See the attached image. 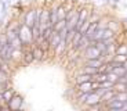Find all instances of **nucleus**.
Returning <instances> with one entry per match:
<instances>
[{
	"label": "nucleus",
	"mask_w": 127,
	"mask_h": 111,
	"mask_svg": "<svg viewBox=\"0 0 127 111\" xmlns=\"http://www.w3.org/2000/svg\"><path fill=\"white\" fill-rule=\"evenodd\" d=\"M18 38L22 43V47H31L33 44V36H32V31L28 25H25L24 22L19 19V26H18Z\"/></svg>",
	"instance_id": "1"
},
{
	"label": "nucleus",
	"mask_w": 127,
	"mask_h": 111,
	"mask_svg": "<svg viewBox=\"0 0 127 111\" xmlns=\"http://www.w3.org/2000/svg\"><path fill=\"white\" fill-rule=\"evenodd\" d=\"M82 54H83V58H84V60H89V58H99L101 57V51H99L98 49H97V46L94 44V40L90 42V44L82 51Z\"/></svg>",
	"instance_id": "2"
},
{
	"label": "nucleus",
	"mask_w": 127,
	"mask_h": 111,
	"mask_svg": "<svg viewBox=\"0 0 127 111\" xmlns=\"http://www.w3.org/2000/svg\"><path fill=\"white\" fill-rule=\"evenodd\" d=\"M6 104L8 107V110H21V108H24V99H22V96L14 93V96L10 99Z\"/></svg>",
	"instance_id": "3"
},
{
	"label": "nucleus",
	"mask_w": 127,
	"mask_h": 111,
	"mask_svg": "<svg viewBox=\"0 0 127 111\" xmlns=\"http://www.w3.org/2000/svg\"><path fill=\"white\" fill-rule=\"evenodd\" d=\"M21 22H24V24L28 25L29 28H31L32 25H35V7H31V8L26 10L22 15Z\"/></svg>",
	"instance_id": "4"
},
{
	"label": "nucleus",
	"mask_w": 127,
	"mask_h": 111,
	"mask_svg": "<svg viewBox=\"0 0 127 111\" xmlns=\"http://www.w3.org/2000/svg\"><path fill=\"white\" fill-rule=\"evenodd\" d=\"M68 50H69V47H68L66 40H65V39H61L60 43L55 46V49L53 51H54V54L57 57H61V56H65V54L68 53Z\"/></svg>",
	"instance_id": "5"
},
{
	"label": "nucleus",
	"mask_w": 127,
	"mask_h": 111,
	"mask_svg": "<svg viewBox=\"0 0 127 111\" xmlns=\"http://www.w3.org/2000/svg\"><path fill=\"white\" fill-rule=\"evenodd\" d=\"M97 103H101V100H99V95L98 93H95L94 90L89 92L86 102H84V106H86V107H90V106H94V104H97Z\"/></svg>",
	"instance_id": "6"
},
{
	"label": "nucleus",
	"mask_w": 127,
	"mask_h": 111,
	"mask_svg": "<svg viewBox=\"0 0 127 111\" xmlns=\"http://www.w3.org/2000/svg\"><path fill=\"white\" fill-rule=\"evenodd\" d=\"M31 51H32V54H33L35 61H41L43 58H44V56L47 54L40 46H37V44H33V47L31 49Z\"/></svg>",
	"instance_id": "7"
},
{
	"label": "nucleus",
	"mask_w": 127,
	"mask_h": 111,
	"mask_svg": "<svg viewBox=\"0 0 127 111\" xmlns=\"http://www.w3.org/2000/svg\"><path fill=\"white\" fill-rule=\"evenodd\" d=\"M115 93H116V92H115L113 89H108V90H105V92L101 95V97H99V100H101V103L105 106L106 103L112 102V100L115 99Z\"/></svg>",
	"instance_id": "8"
},
{
	"label": "nucleus",
	"mask_w": 127,
	"mask_h": 111,
	"mask_svg": "<svg viewBox=\"0 0 127 111\" xmlns=\"http://www.w3.org/2000/svg\"><path fill=\"white\" fill-rule=\"evenodd\" d=\"M77 86V92L86 93V92H91L93 90V81H87V82H82L79 83Z\"/></svg>",
	"instance_id": "9"
},
{
	"label": "nucleus",
	"mask_w": 127,
	"mask_h": 111,
	"mask_svg": "<svg viewBox=\"0 0 127 111\" xmlns=\"http://www.w3.org/2000/svg\"><path fill=\"white\" fill-rule=\"evenodd\" d=\"M24 57V49H13L10 61H21Z\"/></svg>",
	"instance_id": "10"
},
{
	"label": "nucleus",
	"mask_w": 127,
	"mask_h": 111,
	"mask_svg": "<svg viewBox=\"0 0 127 111\" xmlns=\"http://www.w3.org/2000/svg\"><path fill=\"white\" fill-rule=\"evenodd\" d=\"M87 81H93V75L80 72L79 75L75 76V85H79V83H82V82H87Z\"/></svg>",
	"instance_id": "11"
},
{
	"label": "nucleus",
	"mask_w": 127,
	"mask_h": 111,
	"mask_svg": "<svg viewBox=\"0 0 127 111\" xmlns=\"http://www.w3.org/2000/svg\"><path fill=\"white\" fill-rule=\"evenodd\" d=\"M0 83L4 86V89L8 88L10 85V74L6 72L4 70H1V68H0Z\"/></svg>",
	"instance_id": "12"
},
{
	"label": "nucleus",
	"mask_w": 127,
	"mask_h": 111,
	"mask_svg": "<svg viewBox=\"0 0 127 111\" xmlns=\"http://www.w3.org/2000/svg\"><path fill=\"white\" fill-rule=\"evenodd\" d=\"M104 63V61L101 60V58H89V60H84V65H90V67H93V68H97L98 70L99 68V65Z\"/></svg>",
	"instance_id": "13"
},
{
	"label": "nucleus",
	"mask_w": 127,
	"mask_h": 111,
	"mask_svg": "<svg viewBox=\"0 0 127 111\" xmlns=\"http://www.w3.org/2000/svg\"><path fill=\"white\" fill-rule=\"evenodd\" d=\"M66 11H68V8H66V6H65V4H62V3L58 4V6H57V10H55L58 19L65 18V15H66Z\"/></svg>",
	"instance_id": "14"
},
{
	"label": "nucleus",
	"mask_w": 127,
	"mask_h": 111,
	"mask_svg": "<svg viewBox=\"0 0 127 111\" xmlns=\"http://www.w3.org/2000/svg\"><path fill=\"white\" fill-rule=\"evenodd\" d=\"M115 36H116V32L112 31L109 26H105V28H104V32H102V39H101V40H106V39L115 38Z\"/></svg>",
	"instance_id": "15"
},
{
	"label": "nucleus",
	"mask_w": 127,
	"mask_h": 111,
	"mask_svg": "<svg viewBox=\"0 0 127 111\" xmlns=\"http://www.w3.org/2000/svg\"><path fill=\"white\" fill-rule=\"evenodd\" d=\"M98 28V22L97 21H90V25H89V28H87V31H86V33L83 36H87V38H90V36L93 35L95 32V29Z\"/></svg>",
	"instance_id": "16"
},
{
	"label": "nucleus",
	"mask_w": 127,
	"mask_h": 111,
	"mask_svg": "<svg viewBox=\"0 0 127 111\" xmlns=\"http://www.w3.org/2000/svg\"><path fill=\"white\" fill-rule=\"evenodd\" d=\"M106 26H109V28L112 29V31H115L116 33L119 32V29H120V22L118 21V19H113V18H109V21H108V25Z\"/></svg>",
	"instance_id": "17"
},
{
	"label": "nucleus",
	"mask_w": 127,
	"mask_h": 111,
	"mask_svg": "<svg viewBox=\"0 0 127 111\" xmlns=\"http://www.w3.org/2000/svg\"><path fill=\"white\" fill-rule=\"evenodd\" d=\"M14 93H15V90H14V89H11V88H6V89H4L3 92H1V95H3V99H4V103L8 102L10 99L14 96Z\"/></svg>",
	"instance_id": "18"
},
{
	"label": "nucleus",
	"mask_w": 127,
	"mask_h": 111,
	"mask_svg": "<svg viewBox=\"0 0 127 111\" xmlns=\"http://www.w3.org/2000/svg\"><path fill=\"white\" fill-rule=\"evenodd\" d=\"M22 61H24L25 64H32L33 61H35V58H33V54H32V51H31V50H28V51L24 50V57H22Z\"/></svg>",
	"instance_id": "19"
},
{
	"label": "nucleus",
	"mask_w": 127,
	"mask_h": 111,
	"mask_svg": "<svg viewBox=\"0 0 127 111\" xmlns=\"http://www.w3.org/2000/svg\"><path fill=\"white\" fill-rule=\"evenodd\" d=\"M65 26H66V19L62 18V19H58L54 25H53V29H54L55 32H58V31H61L62 28H65Z\"/></svg>",
	"instance_id": "20"
},
{
	"label": "nucleus",
	"mask_w": 127,
	"mask_h": 111,
	"mask_svg": "<svg viewBox=\"0 0 127 111\" xmlns=\"http://www.w3.org/2000/svg\"><path fill=\"white\" fill-rule=\"evenodd\" d=\"M112 71H113V72L116 74L118 76H124V75H126V72H127V70H126V68L123 67V64H120V65H116V67H113V70H112Z\"/></svg>",
	"instance_id": "21"
},
{
	"label": "nucleus",
	"mask_w": 127,
	"mask_h": 111,
	"mask_svg": "<svg viewBox=\"0 0 127 111\" xmlns=\"http://www.w3.org/2000/svg\"><path fill=\"white\" fill-rule=\"evenodd\" d=\"M80 72L89 74V75H94V74L98 72V70H97V68H93V67H90V65H84V64H83V67H82V70H80Z\"/></svg>",
	"instance_id": "22"
},
{
	"label": "nucleus",
	"mask_w": 127,
	"mask_h": 111,
	"mask_svg": "<svg viewBox=\"0 0 127 111\" xmlns=\"http://www.w3.org/2000/svg\"><path fill=\"white\" fill-rule=\"evenodd\" d=\"M53 31H54V29H53V26L48 24V25L46 26L44 29H43V32H41V36H43V39H48V38H50L51 33H53Z\"/></svg>",
	"instance_id": "23"
},
{
	"label": "nucleus",
	"mask_w": 127,
	"mask_h": 111,
	"mask_svg": "<svg viewBox=\"0 0 127 111\" xmlns=\"http://www.w3.org/2000/svg\"><path fill=\"white\" fill-rule=\"evenodd\" d=\"M127 53V44H118L116 49H115V53L113 54H126Z\"/></svg>",
	"instance_id": "24"
},
{
	"label": "nucleus",
	"mask_w": 127,
	"mask_h": 111,
	"mask_svg": "<svg viewBox=\"0 0 127 111\" xmlns=\"http://www.w3.org/2000/svg\"><path fill=\"white\" fill-rule=\"evenodd\" d=\"M115 99L120 100V102H127V92H116L115 93Z\"/></svg>",
	"instance_id": "25"
},
{
	"label": "nucleus",
	"mask_w": 127,
	"mask_h": 111,
	"mask_svg": "<svg viewBox=\"0 0 127 111\" xmlns=\"http://www.w3.org/2000/svg\"><path fill=\"white\" fill-rule=\"evenodd\" d=\"M89 25H90V19H86V21H83V22H82V25H80V28H79V32L82 33V35H84V33H86V31H87V28H89Z\"/></svg>",
	"instance_id": "26"
},
{
	"label": "nucleus",
	"mask_w": 127,
	"mask_h": 111,
	"mask_svg": "<svg viewBox=\"0 0 127 111\" xmlns=\"http://www.w3.org/2000/svg\"><path fill=\"white\" fill-rule=\"evenodd\" d=\"M119 79V76L116 75V74L113 72V71H111V72H108V81H111L112 83H115L116 81Z\"/></svg>",
	"instance_id": "27"
},
{
	"label": "nucleus",
	"mask_w": 127,
	"mask_h": 111,
	"mask_svg": "<svg viewBox=\"0 0 127 111\" xmlns=\"http://www.w3.org/2000/svg\"><path fill=\"white\" fill-rule=\"evenodd\" d=\"M68 31H69V29H68L66 26H65V28H62L61 31H58V35H60V38H61V39H65V38H66Z\"/></svg>",
	"instance_id": "28"
},
{
	"label": "nucleus",
	"mask_w": 127,
	"mask_h": 111,
	"mask_svg": "<svg viewBox=\"0 0 127 111\" xmlns=\"http://www.w3.org/2000/svg\"><path fill=\"white\" fill-rule=\"evenodd\" d=\"M108 3H115V4H120L122 3V0H106Z\"/></svg>",
	"instance_id": "29"
},
{
	"label": "nucleus",
	"mask_w": 127,
	"mask_h": 111,
	"mask_svg": "<svg viewBox=\"0 0 127 111\" xmlns=\"http://www.w3.org/2000/svg\"><path fill=\"white\" fill-rule=\"evenodd\" d=\"M0 104H4V99H3V95L0 92Z\"/></svg>",
	"instance_id": "30"
},
{
	"label": "nucleus",
	"mask_w": 127,
	"mask_h": 111,
	"mask_svg": "<svg viewBox=\"0 0 127 111\" xmlns=\"http://www.w3.org/2000/svg\"><path fill=\"white\" fill-rule=\"evenodd\" d=\"M123 67H124V68H126V70H127V58H126V60H124V63H123Z\"/></svg>",
	"instance_id": "31"
},
{
	"label": "nucleus",
	"mask_w": 127,
	"mask_h": 111,
	"mask_svg": "<svg viewBox=\"0 0 127 111\" xmlns=\"http://www.w3.org/2000/svg\"><path fill=\"white\" fill-rule=\"evenodd\" d=\"M4 1H6V3L8 4V6H10V4H11V3H13V0H4Z\"/></svg>",
	"instance_id": "32"
},
{
	"label": "nucleus",
	"mask_w": 127,
	"mask_h": 111,
	"mask_svg": "<svg viewBox=\"0 0 127 111\" xmlns=\"http://www.w3.org/2000/svg\"><path fill=\"white\" fill-rule=\"evenodd\" d=\"M3 90H4V86L1 85V83H0V92H3Z\"/></svg>",
	"instance_id": "33"
},
{
	"label": "nucleus",
	"mask_w": 127,
	"mask_h": 111,
	"mask_svg": "<svg viewBox=\"0 0 127 111\" xmlns=\"http://www.w3.org/2000/svg\"><path fill=\"white\" fill-rule=\"evenodd\" d=\"M123 22H126V24H127V17H126V18H123Z\"/></svg>",
	"instance_id": "34"
},
{
	"label": "nucleus",
	"mask_w": 127,
	"mask_h": 111,
	"mask_svg": "<svg viewBox=\"0 0 127 111\" xmlns=\"http://www.w3.org/2000/svg\"><path fill=\"white\" fill-rule=\"evenodd\" d=\"M3 1H4V0H0V4H1V3H3Z\"/></svg>",
	"instance_id": "35"
},
{
	"label": "nucleus",
	"mask_w": 127,
	"mask_h": 111,
	"mask_svg": "<svg viewBox=\"0 0 127 111\" xmlns=\"http://www.w3.org/2000/svg\"><path fill=\"white\" fill-rule=\"evenodd\" d=\"M124 76H126V78H127V72H126V75H124Z\"/></svg>",
	"instance_id": "36"
},
{
	"label": "nucleus",
	"mask_w": 127,
	"mask_h": 111,
	"mask_svg": "<svg viewBox=\"0 0 127 111\" xmlns=\"http://www.w3.org/2000/svg\"><path fill=\"white\" fill-rule=\"evenodd\" d=\"M0 110H1V104H0Z\"/></svg>",
	"instance_id": "37"
},
{
	"label": "nucleus",
	"mask_w": 127,
	"mask_h": 111,
	"mask_svg": "<svg viewBox=\"0 0 127 111\" xmlns=\"http://www.w3.org/2000/svg\"><path fill=\"white\" fill-rule=\"evenodd\" d=\"M126 56H127V53H126Z\"/></svg>",
	"instance_id": "38"
}]
</instances>
